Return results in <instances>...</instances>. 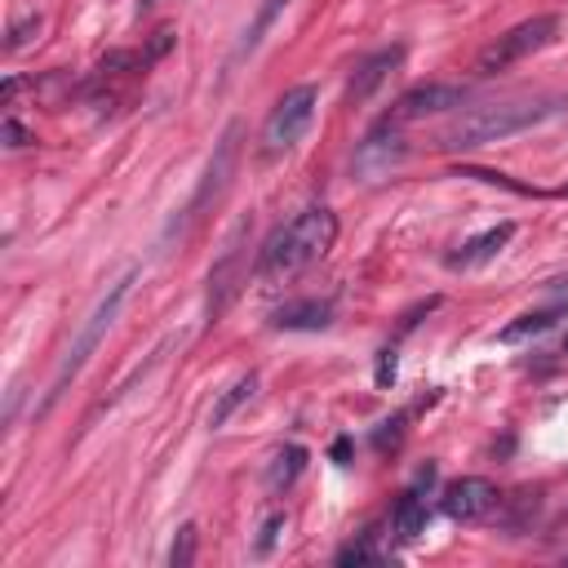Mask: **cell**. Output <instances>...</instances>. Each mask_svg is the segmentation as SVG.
<instances>
[{
  "instance_id": "6da1fadb",
  "label": "cell",
  "mask_w": 568,
  "mask_h": 568,
  "mask_svg": "<svg viewBox=\"0 0 568 568\" xmlns=\"http://www.w3.org/2000/svg\"><path fill=\"white\" fill-rule=\"evenodd\" d=\"M337 240V217L324 204H311L302 213H293L288 222H280L266 244L257 248V275L262 280H280V275H297L311 262H320Z\"/></svg>"
},
{
  "instance_id": "7a4b0ae2",
  "label": "cell",
  "mask_w": 568,
  "mask_h": 568,
  "mask_svg": "<svg viewBox=\"0 0 568 568\" xmlns=\"http://www.w3.org/2000/svg\"><path fill=\"white\" fill-rule=\"evenodd\" d=\"M568 106V98L550 93V98H510V102H488V106H475L466 115H457L444 133H439V146L444 151H470V146H484V142H501L510 133H524L550 115H559Z\"/></svg>"
},
{
  "instance_id": "3957f363",
  "label": "cell",
  "mask_w": 568,
  "mask_h": 568,
  "mask_svg": "<svg viewBox=\"0 0 568 568\" xmlns=\"http://www.w3.org/2000/svg\"><path fill=\"white\" fill-rule=\"evenodd\" d=\"M133 280H138V271H124L102 297H98V306L84 315V324H80V333H75V342L67 346V355H62V364H58V373H53V390L44 395V408L67 390V382L84 368V359L98 351V342H102V333L115 324V315H120V306H124V297H129V288H133Z\"/></svg>"
},
{
  "instance_id": "277c9868",
  "label": "cell",
  "mask_w": 568,
  "mask_h": 568,
  "mask_svg": "<svg viewBox=\"0 0 568 568\" xmlns=\"http://www.w3.org/2000/svg\"><path fill=\"white\" fill-rule=\"evenodd\" d=\"M555 36H559V13L524 18V22H515L510 31H501L493 44L479 49V58H475V75H497V71H506V67L532 58L537 49H546Z\"/></svg>"
},
{
  "instance_id": "5b68a950",
  "label": "cell",
  "mask_w": 568,
  "mask_h": 568,
  "mask_svg": "<svg viewBox=\"0 0 568 568\" xmlns=\"http://www.w3.org/2000/svg\"><path fill=\"white\" fill-rule=\"evenodd\" d=\"M315 106H320L315 84H297V89H288V93L271 106V115H266V124H262V155L275 160V155H284V151H293V146L302 142V133L311 129Z\"/></svg>"
},
{
  "instance_id": "8992f818",
  "label": "cell",
  "mask_w": 568,
  "mask_h": 568,
  "mask_svg": "<svg viewBox=\"0 0 568 568\" xmlns=\"http://www.w3.org/2000/svg\"><path fill=\"white\" fill-rule=\"evenodd\" d=\"M244 240H248V222H240L217 257V266L209 271V324L231 306V297L240 293L244 284Z\"/></svg>"
},
{
  "instance_id": "52a82bcc",
  "label": "cell",
  "mask_w": 568,
  "mask_h": 568,
  "mask_svg": "<svg viewBox=\"0 0 568 568\" xmlns=\"http://www.w3.org/2000/svg\"><path fill=\"white\" fill-rule=\"evenodd\" d=\"M462 102H466V89H462V84H439V80H430V84L408 89V93L390 106V115H386V120L408 124V120H426V115H439V111L462 106Z\"/></svg>"
},
{
  "instance_id": "ba28073f",
  "label": "cell",
  "mask_w": 568,
  "mask_h": 568,
  "mask_svg": "<svg viewBox=\"0 0 568 568\" xmlns=\"http://www.w3.org/2000/svg\"><path fill=\"white\" fill-rule=\"evenodd\" d=\"M497 506V488L488 484V479H479V475H462V479H453L444 493H439V510L448 515V519H479V515H488Z\"/></svg>"
},
{
  "instance_id": "9c48e42d",
  "label": "cell",
  "mask_w": 568,
  "mask_h": 568,
  "mask_svg": "<svg viewBox=\"0 0 568 568\" xmlns=\"http://www.w3.org/2000/svg\"><path fill=\"white\" fill-rule=\"evenodd\" d=\"M404 62V44H390V49H377V53H368L355 71H351V80H346V106H364L386 80H390V71Z\"/></svg>"
},
{
  "instance_id": "30bf717a",
  "label": "cell",
  "mask_w": 568,
  "mask_h": 568,
  "mask_svg": "<svg viewBox=\"0 0 568 568\" xmlns=\"http://www.w3.org/2000/svg\"><path fill=\"white\" fill-rule=\"evenodd\" d=\"M399 155H404V146H399V124H395V120H382V124L359 142L355 169H359L364 178H382Z\"/></svg>"
},
{
  "instance_id": "8fae6325",
  "label": "cell",
  "mask_w": 568,
  "mask_h": 568,
  "mask_svg": "<svg viewBox=\"0 0 568 568\" xmlns=\"http://www.w3.org/2000/svg\"><path fill=\"white\" fill-rule=\"evenodd\" d=\"M235 142H240V124H226V133H222V142H217V151H213L209 169H204V182H200V191L191 195V204H186L182 222H191V217L209 204V195H217V191H222V182H226V173H231V160H235Z\"/></svg>"
},
{
  "instance_id": "7c38bea8",
  "label": "cell",
  "mask_w": 568,
  "mask_h": 568,
  "mask_svg": "<svg viewBox=\"0 0 568 568\" xmlns=\"http://www.w3.org/2000/svg\"><path fill=\"white\" fill-rule=\"evenodd\" d=\"M426 479H435V466H426L422 479L395 501V515H390V532H395V541H417V537L426 532V519H430L426 497H422V484H426Z\"/></svg>"
},
{
  "instance_id": "4fadbf2b",
  "label": "cell",
  "mask_w": 568,
  "mask_h": 568,
  "mask_svg": "<svg viewBox=\"0 0 568 568\" xmlns=\"http://www.w3.org/2000/svg\"><path fill=\"white\" fill-rule=\"evenodd\" d=\"M510 235H515V222H497V226H488V231H479V235H470L453 257H448V266L453 271H470V266H484L488 257H497L506 244H510Z\"/></svg>"
},
{
  "instance_id": "5bb4252c",
  "label": "cell",
  "mask_w": 568,
  "mask_h": 568,
  "mask_svg": "<svg viewBox=\"0 0 568 568\" xmlns=\"http://www.w3.org/2000/svg\"><path fill=\"white\" fill-rule=\"evenodd\" d=\"M333 320V302H320V297H302V302H284L271 324L275 328H328Z\"/></svg>"
},
{
  "instance_id": "9a60e30c",
  "label": "cell",
  "mask_w": 568,
  "mask_h": 568,
  "mask_svg": "<svg viewBox=\"0 0 568 568\" xmlns=\"http://www.w3.org/2000/svg\"><path fill=\"white\" fill-rule=\"evenodd\" d=\"M559 315H568V297H559V302H550V306H537V311H524L515 324H506L501 333H497V342H519V337H532V333H546Z\"/></svg>"
},
{
  "instance_id": "2e32d148",
  "label": "cell",
  "mask_w": 568,
  "mask_h": 568,
  "mask_svg": "<svg viewBox=\"0 0 568 568\" xmlns=\"http://www.w3.org/2000/svg\"><path fill=\"white\" fill-rule=\"evenodd\" d=\"M253 390H257V373H240V377L217 395V404L209 408V426H213V430H222V426L235 417V408L253 399Z\"/></svg>"
},
{
  "instance_id": "e0dca14e",
  "label": "cell",
  "mask_w": 568,
  "mask_h": 568,
  "mask_svg": "<svg viewBox=\"0 0 568 568\" xmlns=\"http://www.w3.org/2000/svg\"><path fill=\"white\" fill-rule=\"evenodd\" d=\"M284 4H288V0H262V4H257L253 22L244 27V36H240V44H235V62H240V58H248V53L262 44V36L275 27V18L284 13Z\"/></svg>"
},
{
  "instance_id": "ac0fdd59",
  "label": "cell",
  "mask_w": 568,
  "mask_h": 568,
  "mask_svg": "<svg viewBox=\"0 0 568 568\" xmlns=\"http://www.w3.org/2000/svg\"><path fill=\"white\" fill-rule=\"evenodd\" d=\"M306 457H311V453H306L302 444H284V448L271 457V466H266V484H271V488H288V484L302 475Z\"/></svg>"
},
{
  "instance_id": "d6986e66",
  "label": "cell",
  "mask_w": 568,
  "mask_h": 568,
  "mask_svg": "<svg viewBox=\"0 0 568 568\" xmlns=\"http://www.w3.org/2000/svg\"><path fill=\"white\" fill-rule=\"evenodd\" d=\"M191 559H195V524H182L169 550V568H191Z\"/></svg>"
},
{
  "instance_id": "ffe728a7",
  "label": "cell",
  "mask_w": 568,
  "mask_h": 568,
  "mask_svg": "<svg viewBox=\"0 0 568 568\" xmlns=\"http://www.w3.org/2000/svg\"><path fill=\"white\" fill-rule=\"evenodd\" d=\"M36 36H40V13H27V18H18V22L9 27V40H4V49H9V53H18V49H27Z\"/></svg>"
},
{
  "instance_id": "44dd1931",
  "label": "cell",
  "mask_w": 568,
  "mask_h": 568,
  "mask_svg": "<svg viewBox=\"0 0 568 568\" xmlns=\"http://www.w3.org/2000/svg\"><path fill=\"white\" fill-rule=\"evenodd\" d=\"M373 559H382V550L373 546V532L368 537H359V541H351V546H342L337 550V564H373Z\"/></svg>"
},
{
  "instance_id": "7402d4cb",
  "label": "cell",
  "mask_w": 568,
  "mask_h": 568,
  "mask_svg": "<svg viewBox=\"0 0 568 568\" xmlns=\"http://www.w3.org/2000/svg\"><path fill=\"white\" fill-rule=\"evenodd\" d=\"M284 524H288V519H284V510H275V515H266V519H262V528H257V546H253V550H257V555H266V550H271V546L280 541V532H284Z\"/></svg>"
},
{
  "instance_id": "603a6c76",
  "label": "cell",
  "mask_w": 568,
  "mask_h": 568,
  "mask_svg": "<svg viewBox=\"0 0 568 568\" xmlns=\"http://www.w3.org/2000/svg\"><path fill=\"white\" fill-rule=\"evenodd\" d=\"M27 142H36V138H31L13 115H4V146H13V151H18V146H27Z\"/></svg>"
},
{
  "instance_id": "cb8c5ba5",
  "label": "cell",
  "mask_w": 568,
  "mask_h": 568,
  "mask_svg": "<svg viewBox=\"0 0 568 568\" xmlns=\"http://www.w3.org/2000/svg\"><path fill=\"white\" fill-rule=\"evenodd\" d=\"M390 382H395V346L377 355V386H390Z\"/></svg>"
},
{
  "instance_id": "d4e9b609",
  "label": "cell",
  "mask_w": 568,
  "mask_h": 568,
  "mask_svg": "<svg viewBox=\"0 0 568 568\" xmlns=\"http://www.w3.org/2000/svg\"><path fill=\"white\" fill-rule=\"evenodd\" d=\"M333 457H337V462H342V466H346V457H351V439H346V435H342V439H337V444H333Z\"/></svg>"
},
{
  "instance_id": "484cf974",
  "label": "cell",
  "mask_w": 568,
  "mask_h": 568,
  "mask_svg": "<svg viewBox=\"0 0 568 568\" xmlns=\"http://www.w3.org/2000/svg\"><path fill=\"white\" fill-rule=\"evenodd\" d=\"M138 4H142V9H146V4H155V0H138Z\"/></svg>"
},
{
  "instance_id": "4316f807",
  "label": "cell",
  "mask_w": 568,
  "mask_h": 568,
  "mask_svg": "<svg viewBox=\"0 0 568 568\" xmlns=\"http://www.w3.org/2000/svg\"><path fill=\"white\" fill-rule=\"evenodd\" d=\"M564 351H568V333H564Z\"/></svg>"
},
{
  "instance_id": "83f0119b",
  "label": "cell",
  "mask_w": 568,
  "mask_h": 568,
  "mask_svg": "<svg viewBox=\"0 0 568 568\" xmlns=\"http://www.w3.org/2000/svg\"><path fill=\"white\" fill-rule=\"evenodd\" d=\"M564 195H568V191H564Z\"/></svg>"
}]
</instances>
